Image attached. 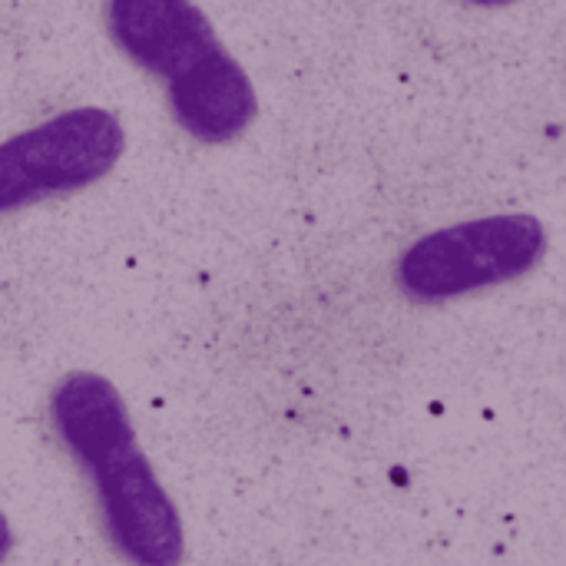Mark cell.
Segmentation results:
<instances>
[{
	"label": "cell",
	"instance_id": "6da1fadb",
	"mask_svg": "<svg viewBox=\"0 0 566 566\" xmlns=\"http://www.w3.org/2000/svg\"><path fill=\"white\" fill-rule=\"evenodd\" d=\"M53 431L93 478L109 544L133 566H179L186 534L176 504L136 444L116 385L96 371L66 375L50 398Z\"/></svg>",
	"mask_w": 566,
	"mask_h": 566
},
{
	"label": "cell",
	"instance_id": "7a4b0ae2",
	"mask_svg": "<svg viewBox=\"0 0 566 566\" xmlns=\"http://www.w3.org/2000/svg\"><path fill=\"white\" fill-rule=\"evenodd\" d=\"M106 30L119 53L163 80L169 113L192 139L235 143L255 123V86L196 0H106Z\"/></svg>",
	"mask_w": 566,
	"mask_h": 566
},
{
	"label": "cell",
	"instance_id": "3957f363",
	"mask_svg": "<svg viewBox=\"0 0 566 566\" xmlns=\"http://www.w3.org/2000/svg\"><path fill=\"white\" fill-rule=\"evenodd\" d=\"M544 255L547 229L537 216H481L411 242L395 265V282L405 298L438 305L507 285L534 272Z\"/></svg>",
	"mask_w": 566,
	"mask_h": 566
},
{
	"label": "cell",
	"instance_id": "277c9868",
	"mask_svg": "<svg viewBox=\"0 0 566 566\" xmlns=\"http://www.w3.org/2000/svg\"><path fill=\"white\" fill-rule=\"evenodd\" d=\"M126 149V129L103 106L63 109L0 143V216L70 196L106 179Z\"/></svg>",
	"mask_w": 566,
	"mask_h": 566
},
{
	"label": "cell",
	"instance_id": "5b68a950",
	"mask_svg": "<svg viewBox=\"0 0 566 566\" xmlns=\"http://www.w3.org/2000/svg\"><path fill=\"white\" fill-rule=\"evenodd\" d=\"M10 547H13V534H10V524H7V517L0 514V564L10 557Z\"/></svg>",
	"mask_w": 566,
	"mask_h": 566
},
{
	"label": "cell",
	"instance_id": "8992f818",
	"mask_svg": "<svg viewBox=\"0 0 566 566\" xmlns=\"http://www.w3.org/2000/svg\"><path fill=\"white\" fill-rule=\"evenodd\" d=\"M468 3H474V7H511L517 0H468Z\"/></svg>",
	"mask_w": 566,
	"mask_h": 566
}]
</instances>
